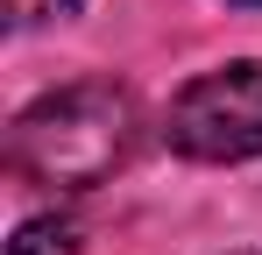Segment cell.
<instances>
[{
	"label": "cell",
	"mask_w": 262,
	"mask_h": 255,
	"mask_svg": "<svg viewBox=\"0 0 262 255\" xmlns=\"http://www.w3.org/2000/svg\"><path fill=\"white\" fill-rule=\"evenodd\" d=\"M135 142H142L135 92L114 78H78V85H57L36 107L14 114L7 163L36 192H92L114 170H128Z\"/></svg>",
	"instance_id": "1"
},
{
	"label": "cell",
	"mask_w": 262,
	"mask_h": 255,
	"mask_svg": "<svg viewBox=\"0 0 262 255\" xmlns=\"http://www.w3.org/2000/svg\"><path fill=\"white\" fill-rule=\"evenodd\" d=\"M163 142L191 163H248L262 156V57L199 71L163 114Z\"/></svg>",
	"instance_id": "2"
},
{
	"label": "cell",
	"mask_w": 262,
	"mask_h": 255,
	"mask_svg": "<svg viewBox=\"0 0 262 255\" xmlns=\"http://www.w3.org/2000/svg\"><path fill=\"white\" fill-rule=\"evenodd\" d=\"M7 255H78V220L71 213H36L14 227Z\"/></svg>",
	"instance_id": "3"
},
{
	"label": "cell",
	"mask_w": 262,
	"mask_h": 255,
	"mask_svg": "<svg viewBox=\"0 0 262 255\" xmlns=\"http://www.w3.org/2000/svg\"><path fill=\"white\" fill-rule=\"evenodd\" d=\"M78 0H7V22L14 29H36V22H57V14H71Z\"/></svg>",
	"instance_id": "4"
},
{
	"label": "cell",
	"mask_w": 262,
	"mask_h": 255,
	"mask_svg": "<svg viewBox=\"0 0 262 255\" xmlns=\"http://www.w3.org/2000/svg\"><path fill=\"white\" fill-rule=\"evenodd\" d=\"M227 255H262V248H227Z\"/></svg>",
	"instance_id": "5"
},
{
	"label": "cell",
	"mask_w": 262,
	"mask_h": 255,
	"mask_svg": "<svg viewBox=\"0 0 262 255\" xmlns=\"http://www.w3.org/2000/svg\"><path fill=\"white\" fill-rule=\"evenodd\" d=\"M241 7H262V0H241Z\"/></svg>",
	"instance_id": "6"
}]
</instances>
